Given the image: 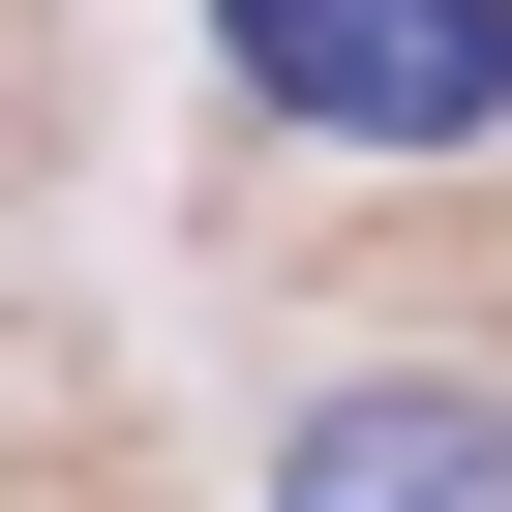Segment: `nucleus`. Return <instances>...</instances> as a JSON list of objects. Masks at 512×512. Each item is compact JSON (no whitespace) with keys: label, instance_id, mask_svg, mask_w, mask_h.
I'll list each match as a JSON object with an SVG mask.
<instances>
[{"label":"nucleus","instance_id":"obj_2","mask_svg":"<svg viewBox=\"0 0 512 512\" xmlns=\"http://www.w3.org/2000/svg\"><path fill=\"white\" fill-rule=\"evenodd\" d=\"M272 512H512V392H302V452H272Z\"/></svg>","mask_w":512,"mask_h":512},{"label":"nucleus","instance_id":"obj_1","mask_svg":"<svg viewBox=\"0 0 512 512\" xmlns=\"http://www.w3.org/2000/svg\"><path fill=\"white\" fill-rule=\"evenodd\" d=\"M211 61L332 121V151H482L512 121V0H211Z\"/></svg>","mask_w":512,"mask_h":512}]
</instances>
